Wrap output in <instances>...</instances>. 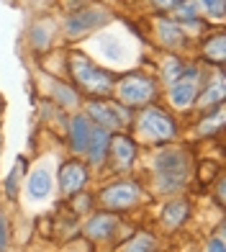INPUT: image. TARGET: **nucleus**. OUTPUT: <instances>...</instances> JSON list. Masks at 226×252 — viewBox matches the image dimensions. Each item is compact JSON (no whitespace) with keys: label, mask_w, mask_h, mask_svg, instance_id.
Masks as SVG:
<instances>
[{"label":"nucleus","mask_w":226,"mask_h":252,"mask_svg":"<svg viewBox=\"0 0 226 252\" xmlns=\"http://www.w3.org/2000/svg\"><path fill=\"white\" fill-rule=\"evenodd\" d=\"M190 155L183 150H162L154 157V178H157V188L165 193H175L180 188H185V183L190 178Z\"/></svg>","instance_id":"f257e3e1"},{"label":"nucleus","mask_w":226,"mask_h":252,"mask_svg":"<svg viewBox=\"0 0 226 252\" xmlns=\"http://www.w3.org/2000/svg\"><path fill=\"white\" fill-rule=\"evenodd\" d=\"M72 72L77 77V83L85 85V90H90V93L106 95V93H111V88H113L111 75L103 72V70H98L95 64H90L87 60H83V57H75L72 60Z\"/></svg>","instance_id":"f03ea898"},{"label":"nucleus","mask_w":226,"mask_h":252,"mask_svg":"<svg viewBox=\"0 0 226 252\" xmlns=\"http://www.w3.org/2000/svg\"><path fill=\"white\" fill-rule=\"evenodd\" d=\"M196 93H198V70L196 67H183L180 80H175L172 88H170V100L177 108H188L196 100Z\"/></svg>","instance_id":"7ed1b4c3"},{"label":"nucleus","mask_w":226,"mask_h":252,"mask_svg":"<svg viewBox=\"0 0 226 252\" xmlns=\"http://www.w3.org/2000/svg\"><path fill=\"white\" fill-rule=\"evenodd\" d=\"M108 18L111 16L100 8H85V10H80V13H72L70 18H67L64 29H67L70 36H80V33H87V31H93L98 26H103Z\"/></svg>","instance_id":"20e7f679"},{"label":"nucleus","mask_w":226,"mask_h":252,"mask_svg":"<svg viewBox=\"0 0 226 252\" xmlns=\"http://www.w3.org/2000/svg\"><path fill=\"white\" fill-rule=\"evenodd\" d=\"M100 201H103V206H108V209H126V206L139 201V186L131 183V180L113 183V186H108L103 190Z\"/></svg>","instance_id":"39448f33"},{"label":"nucleus","mask_w":226,"mask_h":252,"mask_svg":"<svg viewBox=\"0 0 226 252\" xmlns=\"http://www.w3.org/2000/svg\"><path fill=\"white\" fill-rule=\"evenodd\" d=\"M118 95L126 100V103H146V100H152L154 98V83L149 77H139V75H134V77H126V80H121V85H118Z\"/></svg>","instance_id":"423d86ee"},{"label":"nucleus","mask_w":226,"mask_h":252,"mask_svg":"<svg viewBox=\"0 0 226 252\" xmlns=\"http://www.w3.org/2000/svg\"><path fill=\"white\" fill-rule=\"evenodd\" d=\"M90 119H95L103 129H121L129 121V111H123L116 103H90L87 106Z\"/></svg>","instance_id":"0eeeda50"},{"label":"nucleus","mask_w":226,"mask_h":252,"mask_svg":"<svg viewBox=\"0 0 226 252\" xmlns=\"http://www.w3.org/2000/svg\"><path fill=\"white\" fill-rule=\"evenodd\" d=\"M139 124H141L144 134L157 136V139H170V136H175V121L170 119L167 113H162V111H154V108L144 111Z\"/></svg>","instance_id":"6e6552de"},{"label":"nucleus","mask_w":226,"mask_h":252,"mask_svg":"<svg viewBox=\"0 0 226 252\" xmlns=\"http://www.w3.org/2000/svg\"><path fill=\"white\" fill-rule=\"evenodd\" d=\"M85 180H87V173H85L83 165L67 162V165L59 167V188H62V193H67V196H72V193L80 190L85 186Z\"/></svg>","instance_id":"1a4fd4ad"},{"label":"nucleus","mask_w":226,"mask_h":252,"mask_svg":"<svg viewBox=\"0 0 226 252\" xmlns=\"http://www.w3.org/2000/svg\"><path fill=\"white\" fill-rule=\"evenodd\" d=\"M26 193H28L31 201L49 198V193H52V175H49L47 167H39V170H33V173H31V178L26 183Z\"/></svg>","instance_id":"9d476101"},{"label":"nucleus","mask_w":226,"mask_h":252,"mask_svg":"<svg viewBox=\"0 0 226 252\" xmlns=\"http://www.w3.org/2000/svg\"><path fill=\"white\" fill-rule=\"evenodd\" d=\"M108 144H111L108 129H103V126H95V129H90V139H87V150H85L87 157H90V162H103Z\"/></svg>","instance_id":"9b49d317"},{"label":"nucleus","mask_w":226,"mask_h":252,"mask_svg":"<svg viewBox=\"0 0 226 252\" xmlns=\"http://www.w3.org/2000/svg\"><path fill=\"white\" fill-rule=\"evenodd\" d=\"M90 121L85 113H77L72 119V126H70V139H72V150L75 152H85L87 150V139H90Z\"/></svg>","instance_id":"f8f14e48"},{"label":"nucleus","mask_w":226,"mask_h":252,"mask_svg":"<svg viewBox=\"0 0 226 252\" xmlns=\"http://www.w3.org/2000/svg\"><path fill=\"white\" fill-rule=\"evenodd\" d=\"M157 33H160V39L167 44V47H183L185 44V33L180 29L175 21H157Z\"/></svg>","instance_id":"ddd939ff"},{"label":"nucleus","mask_w":226,"mask_h":252,"mask_svg":"<svg viewBox=\"0 0 226 252\" xmlns=\"http://www.w3.org/2000/svg\"><path fill=\"white\" fill-rule=\"evenodd\" d=\"M85 229H87V234H90V237L106 239V237L113 234V229H116V219H113L111 214H100V216H95V219H90Z\"/></svg>","instance_id":"4468645a"},{"label":"nucleus","mask_w":226,"mask_h":252,"mask_svg":"<svg viewBox=\"0 0 226 252\" xmlns=\"http://www.w3.org/2000/svg\"><path fill=\"white\" fill-rule=\"evenodd\" d=\"M95 44H98L100 54H103L108 62H121V60H123V44H121L118 36H113V33H106V36H100Z\"/></svg>","instance_id":"2eb2a0df"},{"label":"nucleus","mask_w":226,"mask_h":252,"mask_svg":"<svg viewBox=\"0 0 226 252\" xmlns=\"http://www.w3.org/2000/svg\"><path fill=\"white\" fill-rule=\"evenodd\" d=\"M188 201H172V203H167L165 206V214H162V219L167 226H180L183 224V219L188 216Z\"/></svg>","instance_id":"dca6fc26"},{"label":"nucleus","mask_w":226,"mask_h":252,"mask_svg":"<svg viewBox=\"0 0 226 252\" xmlns=\"http://www.w3.org/2000/svg\"><path fill=\"white\" fill-rule=\"evenodd\" d=\"M111 144H113V155H116V159H118L121 165H131L134 162L137 150H134V142L131 139H126V136H116Z\"/></svg>","instance_id":"f3484780"},{"label":"nucleus","mask_w":226,"mask_h":252,"mask_svg":"<svg viewBox=\"0 0 226 252\" xmlns=\"http://www.w3.org/2000/svg\"><path fill=\"white\" fill-rule=\"evenodd\" d=\"M224 93H226V90H224V77L219 75V80L213 83V88L203 93L200 106H203V108H208V106H213V103H221V100H224Z\"/></svg>","instance_id":"a211bd4d"},{"label":"nucleus","mask_w":226,"mask_h":252,"mask_svg":"<svg viewBox=\"0 0 226 252\" xmlns=\"http://www.w3.org/2000/svg\"><path fill=\"white\" fill-rule=\"evenodd\" d=\"M175 18H177V21H190V24H196L198 5L193 3V0H180V3L175 5Z\"/></svg>","instance_id":"6ab92c4d"},{"label":"nucleus","mask_w":226,"mask_h":252,"mask_svg":"<svg viewBox=\"0 0 226 252\" xmlns=\"http://www.w3.org/2000/svg\"><path fill=\"white\" fill-rule=\"evenodd\" d=\"M52 93H54V98H56L59 106H75V103H77V95L67 85L56 83V80H52Z\"/></svg>","instance_id":"aec40b11"},{"label":"nucleus","mask_w":226,"mask_h":252,"mask_svg":"<svg viewBox=\"0 0 226 252\" xmlns=\"http://www.w3.org/2000/svg\"><path fill=\"white\" fill-rule=\"evenodd\" d=\"M123 252H154V239L149 234H137L126 245V250H123Z\"/></svg>","instance_id":"412c9836"},{"label":"nucleus","mask_w":226,"mask_h":252,"mask_svg":"<svg viewBox=\"0 0 226 252\" xmlns=\"http://www.w3.org/2000/svg\"><path fill=\"white\" fill-rule=\"evenodd\" d=\"M206 54L213 57L219 64L224 62V33H219V36H213L211 41H206Z\"/></svg>","instance_id":"4be33fe9"},{"label":"nucleus","mask_w":226,"mask_h":252,"mask_svg":"<svg viewBox=\"0 0 226 252\" xmlns=\"http://www.w3.org/2000/svg\"><path fill=\"white\" fill-rule=\"evenodd\" d=\"M200 5L211 18H224V0H200Z\"/></svg>","instance_id":"5701e85b"},{"label":"nucleus","mask_w":226,"mask_h":252,"mask_svg":"<svg viewBox=\"0 0 226 252\" xmlns=\"http://www.w3.org/2000/svg\"><path fill=\"white\" fill-rule=\"evenodd\" d=\"M180 75H183V64H180L177 60H170L165 64V77H167V83L172 85L175 80H180Z\"/></svg>","instance_id":"b1692460"},{"label":"nucleus","mask_w":226,"mask_h":252,"mask_svg":"<svg viewBox=\"0 0 226 252\" xmlns=\"http://www.w3.org/2000/svg\"><path fill=\"white\" fill-rule=\"evenodd\" d=\"M33 44H36V47H47L49 44V31H44V26H36L33 29Z\"/></svg>","instance_id":"393cba45"},{"label":"nucleus","mask_w":226,"mask_h":252,"mask_svg":"<svg viewBox=\"0 0 226 252\" xmlns=\"http://www.w3.org/2000/svg\"><path fill=\"white\" fill-rule=\"evenodd\" d=\"M18 170H21V162L10 170V175L5 178V190H8V196H16V178H18Z\"/></svg>","instance_id":"a878e982"},{"label":"nucleus","mask_w":226,"mask_h":252,"mask_svg":"<svg viewBox=\"0 0 226 252\" xmlns=\"http://www.w3.org/2000/svg\"><path fill=\"white\" fill-rule=\"evenodd\" d=\"M8 247V221H5V214L0 211V252H5Z\"/></svg>","instance_id":"bb28decb"},{"label":"nucleus","mask_w":226,"mask_h":252,"mask_svg":"<svg viewBox=\"0 0 226 252\" xmlns=\"http://www.w3.org/2000/svg\"><path fill=\"white\" fill-rule=\"evenodd\" d=\"M206 252H224V234H216L213 239H208Z\"/></svg>","instance_id":"cd10ccee"},{"label":"nucleus","mask_w":226,"mask_h":252,"mask_svg":"<svg viewBox=\"0 0 226 252\" xmlns=\"http://www.w3.org/2000/svg\"><path fill=\"white\" fill-rule=\"evenodd\" d=\"M221 124H224V113L219 111V113H216V119H213V121H203V129H200V131H216Z\"/></svg>","instance_id":"c85d7f7f"},{"label":"nucleus","mask_w":226,"mask_h":252,"mask_svg":"<svg viewBox=\"0 0 226 252\" xmlns=\"http://www.w3.org/2000/svg\"><path fill=\"white\" fill-rule=\"evenodd\" d=\"M177 3H180V0H154L157 8H175Z\"/></svg>","instance_id":"c756f323"},{"label":"nucleus","mask_w":226,"mask_h":252,"mask_svg":"<svg viewBox=\"0 0 226 252\" xmlns=\"http://www.w3.org/2000/svg\"><path fill=\"white\" fill-rule=\"evenodd\" d=\"M219 201L224 203V183H219Z\"/></svg>","instance_id":"7c9ffc66"}]
</instances>
